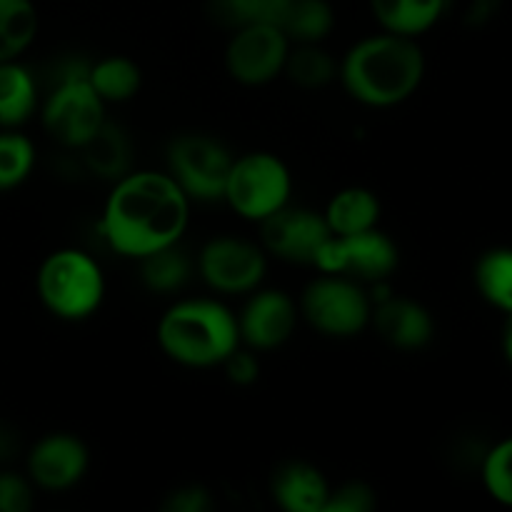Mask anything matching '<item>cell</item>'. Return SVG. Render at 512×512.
Here are the masks:
<instances>
[{"instance_id": "obj_16", "label": "cell", "mask_w": 512, "mask_h": 512, "mask_svg": "<svg viewBox=\"0 0 512 512\" xmlns=\"http://www.w3.org/2000/svg\"><path fill=\"white\" fill-rule=\"evenodd\" d=\"M273 500L288 512H323L330 483L315 465L305 460H288L273 473Z\"/></svg>"}, {"instance_id": "obj_22", "label": "cell", "mask_w": 512, "mask_h": 512, "mask_svg": "<svg viewBox=\"0 0 512 512\" xmlns=\"http://www.w3.org/2000/svg\"><path fill=\"white\" fill-rule=\"evenodd\" d=\"M88 80L95 93L100 95L105 105L108 103H125L135 98L143 83V75L135 60L123 58V55H110V58L98 60L90 65Z\"/></svg>"}, {"instance_id": "obj_29", "label": "cell", "mask_w": 512, "mask_h": 512, "mask_svg": "<svg viewBox=\"0 0 512 512\" xmlns=\"http://www.w3.org/2000/svg\"><path fill=\"white\" fill-rule=\"evenodd\" d=\"M483 480L498 503L512 505V438L495 445L483 460Z\"/></svg>"}, {"instance_id": "obj_35", "label": "cell", "mask_w": 512, "mask_h": 512, "mask_svg": "<svg viewBox=\"0 0 512 512\" xmlns=\"http://www.w3.org/2000/svg\"><path fill=\"white\" fill-rule=\"evenodd\" d=\"M15 450H18V438H15L13 430L0 425V460L13 458Z\"/></svg>"}, {"instance_id": "obj_8", "label": "cell", "mask_w": 512, "mask_h": 512, "mask_svg": "<svg viewBox=\"0 0 512 512\" xmlns=\"http://www.w3.org/2000/svg\"><path fill=\"white\" fill-rule=\"evenodd\" d=\"M233 153L203 133L178 135L168 145V175L190 200H223Z\"/></svg>"}, {"instance_id": "obj_25", "label": "cell", "mask_w": 512, "mask_h": 512, "mask_svg": "<svg viewBox=\"0 0 512 512\" xmlns=\"http://www.w3.org/2000/svg\"><path fill=\"white\" fill-rule=\"evenodd\" d=\"M138 263L140 280L153 293H175L188 283L190 273H193V265H190L188 255L178 248V243L145 255Z\"/></svg>"}, {"instance_id": "obj_30", "label": "cell", "mask_w": 512, "mask_h": 512, "mask_svg": "<svg viewBox=\"0 0 512 512\" xmlns=\"http://www.w3.org/2000/svg\"><path fill=\"white\" fill-rule=\"evenodd\" d=\"M378 505L375 490L363 480H348V483L330 488L328 503L323 512H370Z\"/></svg>"}, {"instance_id": "obj_26", "label": "cell", "mask_w": 512, "mask_h": 512, "mask_svg": "<svg viewBox=\"0 0 512 512\" xmlns=\"http://www.w3.org/2000/svg\"><path fill=\"white\" fill-rule=\"evenodd\" d=\"M285 0H208L205 10L215 25L225 30H240L248 25H278Z\"/></svg>"}, {"instance_id": "obj_19", "label": "cell", "mask_w": 512, "mask_h": 512, "mask_svg": "<svg viewBox=\"0 0 512 512\" xmlns=\"http://www.w3.org/2000/svg\"><path fill=\"white\" fill-rule=\"evenodd\" d=\"M445 3L448 0H370V10L388 33L418 38L443 18Z\"/></svg>"}, {"instance_id": "obj_20", "label": "cell", "mask_w": 512, "mask_h": 512, "mask_svg": "<svg viewBox=\"0 0 512 512\" xmlns=\"http://www.w3.org/2000/svg\"><path fill=\"white\" fill-rule=\"evenodd\" d=\"M278 28L290 43H323L335 28V10L328 0H285Z\"/></svg>"}, {"instance_id": "obj_10", "label": "cell", "mask_w": 512, "mask_h": 512, "mask_svg": "<svg viewBox=\"0 0 512 512\" xmlns=\"http://www.w3.org/2000/svg\"><path fill=\"white\" fill-rule=\"evenodd\" d=\"M260 243L220 235L208 240L198 255V273L205 285L218 293L245 295L260 288L268 270V258Z\"/></svg>"}, {"instance_id": "obj_24", "label": "cell", "mask_w": 512, "mask_h": 512, "mask_svg": "<svg viewBox=\"0 0 512 512\" xmlns=\"http://www.w3.org/2000/svg\"><path fill=\"white\" fill-rule=\"evenodd\" d=\"M38 33L33 0H0V63L15 60Z\"/></svg>"}, {"instance_id": "obj_7", "label": "cell", "mask_w": 512, "mask_h": 512, "mask_svg": "<svg viewBox=\"0 0 512 512\" xmlns=\"http://www.w3.org/2000/svg\"><path fill=\"white\" fill-rule=\"evenodd\" d=\"M300 315L328 338H353L370 325L373 303L348 275L323 273L308 283L298 303Z\"/></svg>"}, {"instance_id": "obj_32", "label": "cell", "mask_w": 512, "mask_h": 512, "mask_svg": "<svg viewBox=\"0 0 512 512\" xmlns=\"http://www.w3.org/2000/svg\"><path fill=\"white\" fill-rule=\"evenodd\" d=\"M223 368H225V375H228V380L233 385H240V388H245V385H253L255 380H258L260 375V363L258 358H255V350H233V353L228 355V358L223 360Z\"/></svg>"}, {"instance_id": "obj_31", "label": "cell", "mask_w": 512, "mask_h": 512, "mask_svg": "<svg viewBox=\"0 0 512 512\" xmlns=\"http://www.w3.org/2000/svg\"><path fill=\"white\" fill-rule=\"evenodd\" d=\"M33 505L30 485L20 475L0 473V512H28Z\"/></svg>"}, {"instance_id": "obj_28", "label": "cell", "mask_w": 512, "mask_h": 512, "mask_svg": "<svg viewBox=\"0 0 512 512\" xmlns=\"http://www.w3.org/2000/svg\"><path fill=\"white\" fill-rule=\"evenodd\" d=\"M35 165V148L25 135L0 133V190L18 188Z\"/></svg>"}, {"instance_id": "obj_33", "label": "cell", "mask_w": 512, "mask_h": 512, "mask_svg": "<svg viewBox=\"0 0 512 512\" xmlns=\"http://www.w3.org/2000/svg\"><path fill=\"white\" fill-rule=\"evenodd\" d=\"M163 508L168 512H208L213 508V498L203 485H183L168 495Z\"/></svg>"}, {"instance_id": "obj_18", "label": "cell", "mask_w": 512, "mask_h": 512, "mask_svg": "<svg viewBox=\"0 0 512 512\" xmlns=\"http://www.w3.org/2000/svg\"><path fill=\"white\" fill-rule=\"evenodd\" d=\"M333 235H355L363 230L378 228L380 200L370 188H343L330 198L323 213Z\"/></svg>"}, {"instance_id": "obj_3", "label": "cell", "mask_w": 512, "mask_h": 512, "mask_svg": "<svg viewBox=\"0 0 512 512\" xmlns=\"http://www.w3.org/2000/svg\"><path fill=\"white\" fill-rule=\"evenodd\" d=\"M158 345L183 368H215L240 348L238 315L213 298L178 300L160 318Z\"/></svg>"}, {"instance_id": "obj_27", "label": "cell", "mask_w": 512, "mask_h": 512, "mask_svg": "<svg viewBox=\"0 0 512 512\" xmlns=\"http://www.w3.org/2000/svg\"><path fill=\"white\" fill-rule=\"evenodd\" d=\"M475 285L490 305L512 313V250H488L475 265Z\"/></svg>"}, {"instance_id": "obj_6", "label": "cell", "mask_w": 512, "mask_h": 512, "mask_svg": "<svg viewBox=\"0 0 512 512\" xmlns=\"http://www.w3.org/2000/svg\"><path fill=\"white\" fill-rule=\"evenodd\" d=\"M293 175L273 153H245L233 160L223 200L250 223H263L290 203Z\"/></svg>"}, {"instance_id": "obj_13", "label": "cell", "mask_w": 512, "mask_h": 512, "mask_svg": "<svg viewBox=\"0 0 512 512\" xmlns=\"http://www.w3.org/2000/svg\"><path fill=\"white\" fill-rule=\"evenodd\" d=\"M298 303L283 290H253L238 315L240 343L250 350H275L288 343L298 325Z\"/></svg>"}, {"instance_id": "obj_21", "label": "cell", "mask_w": 512, "mask_h": 512, "mask_svg": "<svg viewBox=\"0 0 512 512\" xmlns=\"http://www.w3.org/2000/svg\"><path fill=\"white\" fill-rule=\"evenodd\" d=\"M38 105V88L28 70L15 60L0 63V125L18 128Z\"/></svg>"}, {"instance_id": "obj_9", "label": "cell", "mask_w": 512, "mask_h": 512, "mask_svg": "<svg viewBox=\"0 0 512 512\" xmlns=\"http://www.w3.org/2000/svg\"><path fill=\"white\" fill-rule=\"evenodd\" d=\"M313 265L320 273L383 283L398 268V245L378 228L355 235H330Z\"/></svg>"}, {"instance_id": "obj_4", "label": "cell", "mask_w": 512, "mask_h": 512, "mask_svg": "<svg viewBox=\"0 0 512 512\" xmlns=\"http://www.w3.org/2000/svg\"><path fill=\"white\" fill-rule=\"evenodd\" d=\"M38 295L60 320H85L100 308L105 278L98 260L78 248L50 253L38 270Z\"/></svg>"}, {"instance_id": "obj_15", "label": "cell", "mask_w": 512, "mask_h": 512, "mask_svg": "<svg viewBox=\"0 0 512 512\" xmlns=\"http://www.w3.org/2000/svg\"><path fill=\"white\" fill-rule=\"evenodd\" d=\"M370 323L380 338L398 350H420L433 340L435 323L428 308L410 298H385L375 305Z\"/></svg>"}, {"instance_id": "obj_36", "label": "cell", "mask_w": 512, "mask_h": 512, "mask_svg": "<svg viewBox=\"0 0 512 512\" xmlns=\"http://www.w3.org/2000/svg\"><path fill=\"white\" fill-rule=\"evenodd\" d=\"M503 350H505V358L512 365V313L508 315V323H505L503 330Z\"/></svg>"}, {"instance_id": "obj_5", "label": "cell", "mask_w": 512, "mask_h": 512, "mask_svg": "<svg viewBox=\"0 0 512 512\" xmlns=\"http://www.w3.org/2000/svg\"><path fill=\"white\" fill-rule=\"evenodd\" d=\"M90 65L70 63L43 105V128L65 148L80 150L105 123V103L88 80Z\"/></svg>"}, {"instance_id": "obj_12", "label": "cell", "mask_w": 512, "mask_h": 512, "mask_svg": "<svg viewBox=\"0 0 512 512\" xmlns=\"http://www.w3.org/2000/svg\"><path fill=\"white\" fill-rule=\"evenodd\" d=\"M258 225L260 245H263L265 253L275 255L285 263L313 265L318 250L333 235L323 213H315V210L308 208H293L290 203Z\"/></svg>"}, {"instance_id": "obj_1", "label": "cell", "mask_w": 512, "mask_h": 512, "mask_svg": "<svg viewBox=\"0 0 512 512\" xmlns=\"http://www.w3.org/2000/svg\"><path fill=\"white\" fill-rule=\"evenodd\" d=\"M190 220V198L168 173L130 170L115 180L103 208L100 230L123 258L145 255L180 243Z\"/></svg>"}, {"instance_id": "obj_14", "label": "cell", "mask_w": 512, "mask_h": 512, "mask_svg": "<svg viewBox=\"0 0 512 512\" xmlns=\"http://www.w3.org/2000/svg\"><path fill=\"white\" fill-rule=\"evenodd\" d=\"M90 453L80 438L70 433H50L28 453V473L38 488L60 493L70 490L88 473Z\"/></svg>"}, {"instance_id": "obj_2", "label": "cell", "mask_w": 512, "mask_h": 512, "mask_svg": "<svg viewBox=\"0 0 512 512\" xmlns=\"http://www.w3.org/2000/svg\"><path fill=\"white\" fill-rule=\"evenodd\" d=\"M345 93L370 108L405 103L425 78V55L415 38L398 33L370 35L358 40L338 63Z\"/></svg>"}, {"instance_id": "obj_17", "label": "cell", "mask_w": 512, "mask_h": 512, "mask_svg": "<svg viewBox=\"0 0 512 512\" xmlns=\"http://www.w3.org/2000/svg\"><path fill=\"white\" fill-rule=\"evenodd\" d=\"M83 163L90 173L105 180H120L133 170V145L120 125L105 120L98 133L80 148Z\"/></svg>"}, {"instance_id": "obj_23", "label": "cell", "mask_w": 512, "mask_h": 512, "mask_svg": "<svg viewBox=\"0 0 512 512\" xmlns=\"http://www.w3.org/2000/svg\"><path fill=\"white\" fill-rule=\"evenodd\" d=\"M283 75H288L298 88L320 90L338 78V63L320 43H293Z\"/></svg>"}, {"instance_id": "obj_34", "label": "cell", "mask_w": 512, "mask_h": 512, "mask_svg": "<svg viewBox=\"0 0 512 512\" xmlns=\"http://www.w3.org/2000/svg\"><path fill=\"white\" fill-rule=\"evenodd\" d=\"M500 8V0H473L468 10V23L470 25H485Z\"/></svg>"}, {"instance_id": "obj_11", "label": "cell", "mask_w": 512, "mask_h": 512, "mask_svg": "<svg viewBox=\"0 0 512 512\" xmlns=\"http://www.w3.org/2000/svg\"><path fill=\"white\" fill-rule=\"evenodd\" d=\"M290 45L293 43L278 25L260 23L233 30L225 48V70L240 85H268L283 75Z\"/></svg>"}]
</instances>
